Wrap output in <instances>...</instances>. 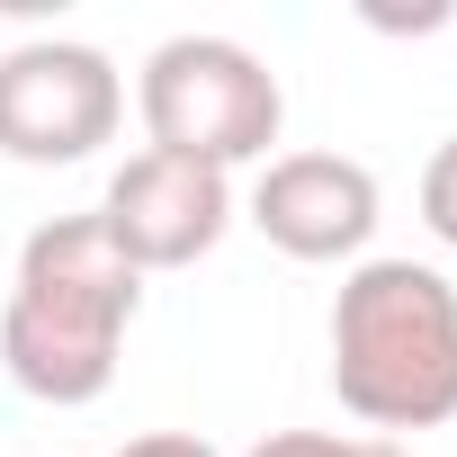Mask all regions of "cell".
Here are the masks:
<instances>
[{
    "label": "cell",
    "mask_w": 457,
    "mask_h": 457,
    "mask_svg": "<svg viewBox=\"0 0 457 457\" xmlns=\"http://www.w3.org/2000/svg\"><path fill=\"white\" fill-rule=\"evenodd\" d=\"M350 457H412L403 439H350Z\"/></svg>",
    "instance_id": "10"
},
{
    "label": "cell",
    "mask_w": 457,
    "mask_h": 457,
    "mask_svg": "<svg viewBox=\"0 0 457 457\" xmlns=\"http://www.w3.org/2000/svg\"><path fill=\"white\" fill-rule=\"evenodd\" d=\"M332 395L368 430L457 421V287L430 261H359L332 296Z\"/></svg>",
    "instance_id": "2"
},
{
    "label": "cell",
    "mask_w": 457,
    "mask_h": 457,
    "mask_svg": "<svg viewBox=\"0 0 457 457\" xmlns=\"http://www.w3.org/2000/svg\"><path fill=\"white\" fill-rule=\"evenodd\" d=\"M126 117V81L81 37H37L0 54V153L10 162H90Z\"/></svg>",
    "instance_id": "4"
},
{
    "label": "cell",
    "mask_w": 457,
    "mask_h": 457,
    "mask_svg": "<svg viewBox=\"0 0 457 457\" xmlns=\"http://www.w3.org/2000/svg\"><path fill=\"white\" fill-rule=\"evenodd\" d=\"M386 215V188L368 162L350 153H270V170L252 179V224L270 234V252L287 261H368V234Z\"/></svg>",
    "instance_id": "6"
},
{
    "label": "cell",
    "mask_w": 457,
    "mask_h": 457,
    "mask_svg": "<svg viewBox=\"0 0 457 457\" xmlns=\"http://www.w3.org/2000/svg\"><path fill=\"white\" fill-rule=\"evenodd\" d=\"M421 224H430V234L457 252V135L421 162Z\"/></svg>",
    "instance_id": "7"
},
{
    "label": "cell",
    "mask_w": 457,
    "mask_h": 457,
    "mask_svg": "<svg viewBox=\"0 0 457 457\" xmlns=\"http://www.w3.org/2000/svg\"><path fill=\"white\" fill-rule=\"evenodd\" d=\"M117 457H215L197 430H144V439H126Z\"/></svg>",
    "instance_id": "9"
},
{
    "label": "cell",
    "mask_w": 457,
    "mask_h": 457,
    "mask_svg": "<svg viewBox=\"0 0 457 457\" xmlns=\"http://www.w3.org/2000/svg\"><path fill=\"white\" fill-rule=\"evenodd\" d=\"M135 305H144V270L108 243L99 206L54 215L19 243V278L0 305V368L37 403H99Z\"/></svg>",
    "instance_id": "1"
},
{
    "label": "cell",
    "mask_w": 457,
    "mask_h": 457,
    "mask_svg": "<svg viewBox=\"0 0 457 457\" xmlns=\"http://www.w3.org/2000/svg\"><path fill=\"white\" fill-rule=\"evenodd\" d=\"M135 108H144L153 153L206 162L224 179L243 162H270V144L287 126V90H278V72L243 37H162L144 54Z\"/></svg>",
    "instance_id": "3"
},
{
    "label": "cell",
    "mask_w": 457,
    "mask_h": 457,
    "mask_svg": "<svg viewBox=\"0 0 457 457\" xmlns=\"http://www.w3.org/2000/svg\"><path fill=\"white\" fill-rule=\"evenodd\" d=\"M252 457H350V439L341 430H270Z\"/></svg>",
    "instance_id": "8"
},
{
    "label": "cell",
    "mask_w": 457,
    "mask_h": 457,
    "mask_svg": "<svg viewBox=\"0 0 457 457\" xmlns=\"http://www.w3.org/2000/svg\"><path fill=\"white\" fill-rule=\"evenodd\" d=\"M99 224H108V243L153 278V270H188L224 243V224H234V179L206 170V162H179V153H135L108 197H99Z\"/></svg>",
    "instance_id": "5"
}]
</instances>
